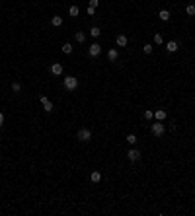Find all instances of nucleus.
Instances as JSON below:
<instances>
[{
	"label": "nucleus",
	"mask_w": 195,
	"mask_h": 216,
	"mask_svg": "<svg viewBox=\"0 0 195 216\" xmlns=\"http://www.w3.org/2000/svg\"><path fill=\"white\" fill-rule=\"evenodd\" d=\"M150 132L154 136H162L164 132H166V127L162 125V121H156V123H152L150 125Z\"/></svg>",
	"instance_id": "1"
},
{
	"label": "nucleus",
	"mask_w": 195,
	"mask_h": 216,
	"mask_svg": "<svg viewBox=\"0 0 195 216\" xmlns=\"http://www.w3.org/2000/svg\"><path fill=\"white\" fill-rule=\"evenodd\" d=\"M63 84H64V88L68 90V92H74V90L78 88V80L74 76H66L64 80H63Z\"/></svg>",
	"instance_id": "2"
},
{
	"label": "nucleus",
	"mask_w": 195,
	"mask_h": 216,
	"mask_svg": "<svg viewBox=\"0 0 195 216\" xmlns=\"http://www.w3.org/2000/svg\"><path fill=\"white\" fill-rule=\"evenodd\" d=\"M76 136H78V140H82V142H90V140H92V132H90V128H80Z\"/></svg>",
	"instance_id": "3"
},
{
	"label": "nucleus",
	"mask_w": 195,
	"mask_h": 216,
	"mask_svg": "<svg viewBox=\"0 0 195 216\" xmlns=\"http://www.w3.org/2000/svg\"><path fill=\"white\" fill-rule=\"evenodd\" d=\"M39 101H41V105H43V111H47V113H51V111H53V103H51V99H49L47 95H41Z\"/></svg>",
	"instance_id": "4"
},
{
	"label": "nucleus",
	"mask_w": 195,
	"mask_h": 216,
	"mask_svg": "<svg viewBox=\"0 0 195 216\" xmlns=\"http://www.w3.org/2000/svg\"><path fill=\"white\" fill-rule=\"evenodd\" d=\"M88 53H90V57H99L102 55V47H99V43H92L88 47Z\"/></svg>",
	"instance_id": "5"
},
{
	"label": "nucleus",
	"mask_w": 195,
	"mask_h": 216,
	"mask_svg": "<svg viewBox=\"0 0 195 216\" xmlns=\"http://www.w3.org/2000/svg\"><path fill=\"white\" fill-rule=\"evenodd\" d=\"M127 158H129V162H139V160H140V150L131 148V150L127 152Z\"/></svg>",
	"instance_id": "6"
},
{
	"label": "nucleus",
	"mask_w": 195,
	"mask_h": 216,
	"mask_svg": "<svg viewBox=\"0 0 195 216\" xmlns=\"http://www.w3.org/2000/svg\"><path fill=\"white\" fill-rule=\"evenodd\" d=\"M49 70H51V74H55V76H61V74H63V64H61V62H53Z\"/></svg>",
	"instance_id": "7"
},
{
	"label": "nucleus",
	"mask_w": 195,
	"mask_h": 216,
	"mask_svg": "<svg viewBox=\"0 0 195 216\" xmlns=\"http://www.w3.org/2000/svg\"><path fill=\"white\" fill-rule=\"evenodd\" d=\"M178 49H180V43H178V41H168V43H166V51L168 53H176Z\"/></svg>",
	"instance_id": "8"
},
{
	"label": "nucleus",
	"mask_w": 195,
	"mask_h": 216,
	"mask_svg": "<svg viewBox=\"0 0 195 216\" xmlns=\"http://www.w3.org/2000/svg\"><path fill=\"white\" fill-rule=\"evenodd\" d=\"M115 43H117V47H127V45H129V39H127L125 35H117Z\"/></svg>",
	"instance_id": "9"
},
{
	"label": "nucleus",
	"mask_w": 195,
	"mask_h": 216,
	"mask_svg": "<svg viewBox=\"0 0 195 216\" xmlns=\"http://www.w3.org/2000/svg\"><path fill=\"white\" fill-rule=\"evenodd\" d=\"M166 117H168V113H166L164 109H156L154 111V119H156V121H164Z\"/></svg>",
	"instance_id": "10"
},
{
	"label": "nucleus",
	"mask_w": 195,
	"mask_h": 216,
	"mask_svg": "<svg viewBox=\"0 0 195 216\" xmlns=\"http://www.w3.org/2000/svg\"><path fill=\"white\" fill-rule=\"evenodd\" d=\"M107 59L115 62V60L119 59V51H117V49H109V51H107Z\"/></svg>",
	"instance_id": "11"
},
{
	"label": "nucleus",
	"mask_w": 195,
	"mask_h": 216,
	"mask_svg": "<svg viewBox=\"0 0 195 216\" xmlns=\"http://www.w3.org/2000/svg\"><path fill=\"white\" fill-rule=\"evenodd\" d=\"M90 179H92V183H99V181H102V173L99 171H92L90 173Z\"/></svg>",
	"instance_id": "12"
},
{
	"label": "nucleus",
	"mask_w": 195,
	"mask_h": 216,
	"mask_svg": "<svg viewBox=\"0 0 195 216\" xmlns=\"http://www.w3.org/2000/svg\"><path fill=\"white\" fill-rule=\"evenodd\" d=\"M78 14H80V8H78V6H70L68 8V16H70V18H76Z\"/></svg>",
	"instance_id": "13"
},
{
	"label": "nucleus",
	"mask_w": 195,
	"mask_h": 216,
	"mask_svg": "<svg viewBox=\"0 0 195 216\" xmlns=\"http://www.w3.org/2000/svg\"><path fill=\"white\" fill-rule=\"evenodd\" d=\"M61 23H63V18H61V16H53L51 18V26L53 27H59Z\"/></svg>",
	"instance_id": "14"
},
{
	"label": "nucleus",
	"mask_w": 195,
	"mask_h": 216,
	"mask_svg": "<svg viewBox=\"0 0 195 216\" xmlns=\"http://www.w3.org/2000/svg\"><path fill=\"white\" fill-rule=\"evenodd\" d=\"M74 39H76L78 43H84V41H86V33H82V31H76V33H74Z\"/></svg>",
	"instance_id": "15"
},
{
	"label": "nucleus",
	"mask_w": 195,
	"mask_h": 216,
	"mask_svg": "<svg viewBox=\"0 0 195 216\" xmlns=\"http://www.w3.org/2000/svg\"><path fill=\"white\" fill-rule=\"evenodd\" d=\"M61 51H63L64 55H70V53H72V45H70V43H64L63 47H61Z\"/></svg>",
	"instance_id": "16"
},
{
	"label": "nucleus",
	"mask_w": 195,
	"mask_h": 216,
	"mask_svg": "<svg viewBox=\"0 0 195 216\" xmlns=\"http://www.w3.org/2000/svg\"><path fill=\"white\" fill-rule=\"evenodd\" d=\"M160 20H162V22H168V20H170V12L168 10H160Z\"/></svg>",
	"instance_id": "17"
},
{
	"label": "nucleus",
	"mask_w": 195,
	"mask_h": 216,
	"mask_svg": "<svg viewBox=\"0 0 195 216\" xmlns=\"http://www.w3.org/2000/svg\"><path fill=\"white\" fill-rule=\"evenodd\" d=\"M99 33H102V29H99V27H96V26H94L92 29H90V35H92L94 39H98V37H99Z\"/></svg>",
	"instance_id": "18"
},
{
	"label": "nucleus",
	"mask_w": 195,
	"mask_h": 216,
	"mask_svg": "<svg viewBox=\"0 0 195 216\" xmlns=\"http://www.w3.org/2000/svg\"><path fill=\"white\" fill-rule=\"evenodd\" d=\"M185 12H187V16H195V4H187Z\"/></svg>",
	"instance_id": "19"
},
{
	"label": "nucleus",
	"mask_w": 195,
	"mask_h": 216,
	"mask_svg": "<svg viewBox=\"0 0 195 216\" xmlns=\"http://www.w3.org/2000/svg\"><path fill=\"white\" fill-rule=\"evenodd\" d=\"M144 119H146V121H152V119H154V111H144Z\"/></svg>",
	"instance_id": "20"
},
{
	"label": "nucleus",
	"mask_w": 195,
	"mask_h": 216,
	"mask_svg": "<svg viewBox=\"0 0 195 216\" xmlns=\"http://www.w3.org/2000/svg\"><path fill=\"white\" fill-rule=\"evenodd\" d=\"M154 43H156V45H162V43H164V37L160 35V33H156V35H154Z\"/></svg>",
	"instance_id": "21"
},
{
	"label": "nucleus",
	"mask_w": 195,
	"mask_h": 216,
	"mask_svg": "<svg viewBox=\"0 0 195 216\" xmlns=\"http://www.w3.org/2000/svg\"><path fill=\"white\" fill-rule=\"evenodd\" d=\"M12 90H14L16 94H18V92H22V84H20V82H14V84H12Z\"/></svg>",
	"instance_id": "22"
},
{
	"label": "nucleus",
	"mask_w": 195,
	"mask_h": 216,
	"mask_svg": "<svg viewBox=\"0 0 195 216\" xmlns=\"http://www.w3.org/2000/svg\"><path fill=\"white\" fill-rule=\"evenodd\" d=\"M127 142L129 144H137V134H127Z\"/></svg>",
	"instance_id": "23"
},
{
	"label": "nucleus",
	"mask_w": 195,
	"mask_h": 216,
	"mask_svg": "<svg viewBox=\"0 0 195 216\" xmlns=\"http://www.w3.org/2000/svg\"><path fill=\"white\" fill-rule=\"evenodd\" d=\"M143 49H144V55H150V53H152V45L150 43H146Z\"/></svg>",
	"instance_id": "24"
},
{
	"label": "nucleus",
	"mask_w": 195,
	"mask_h": 216,
	"mask_svg": "<svg viewBox=\"0 0 195 216\" xmlns=\"http://www.w3.org/2000/svg\"><path fill=\"white\" fill-rule=\"evenodd\" d=\"M86 12H88V16H94V14H96V8H92V6H88V10H86Z\"/></svg>",
	"instance_id": "25"
},
{
	"label": "nucleus",
	"mask_w": 195,
	"mask_h": 216,
	"mask_svg": "<svg viewBox=\"0 0 195 216\" xmlns=\"http://www.w3.org/2000/svg\"><path fill=\"white\" fill-rule=\"evenodd\" d=\"M90 6H92V8H98V6H99V0H90Z\"/></svg>",
	"instance_id": "26"
},
{
	"label": "nucleus",
	"mask_w": 195,
	"mask_h": 216,
	"mask_svg": "<svg viewBox=\"0 0 195 216\" xmlns=\"http://www.w3.org/2000/svg\"><path fill=\"white\" fill-rule=\"evenodd\" d=\"M0 125H4V113L0 111Z\"/></svg>",
	"instance_id": "27"
}]
</instances>
